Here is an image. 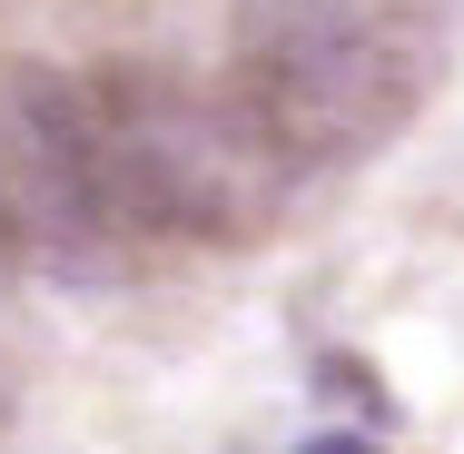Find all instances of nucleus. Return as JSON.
I'll return each instance as SVG.
<instances>
[{"label":"nucleus","instance_id":"1","mask_svg":"<svg viewBox=\"0 0 464 454\" xmlns=\"http://www.w3.org/2000/svg\"><path fill=\"white\" fill-rule=\"evenodd\" d=\"M90 90L139 247H257L306 188V169L257 129V109L227 80H179L129 60V70H90Z\"/></svg>","mask_w":464,"mask_h":454},{"label":"nucleus","instance_id":"2","mask_svg":"<svg viewBox=\"0 0 464 454\" xmlns=\"http://www.w3.org/2000/svg\"><path fill=\"white\" fill-rule=\"evenodd\" d=\"M227 90L316 179V169L375 159L425 109L435 40L395 10H366V0H247L237 50H227Z\"/></svg>","mask_w":464,"mask_h":454},{"label":"nucleus","instance_id":"3","mask_svg":"<svg viewBox=\"0 0 464 454\" xmlns=\"http://www.w3.org/2000/svg\"><path fill=\"white\" fill-rule=\"evenodd\" d=\"M0 257L20 276H70V286H99L139 257L90 70L0 80Z\"/></svg>","mask_w":464,"mask_h":454},{"label":"nucleus","instance_id":"4","mask_svg":"<svg viewBox=\"0 0 464 454\" xmlns=\"http://www.w3.org/2000/svg\"><path fill=\"white\" fill-rule=\"evenodd\" d=\"M306 454H375V445H366V435H316Z\"/></svg>","mask_w":464,"mask_h":454}]
</instances>
